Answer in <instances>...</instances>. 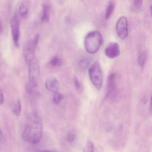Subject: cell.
Masks as SVG:
<instances>
[{"label": "cell", "instance_id": "obj_5", "mask_svg": "<svg viewBox=\"0 0 152 152\" xmlns=\"http://www.w3.org/2000/svg\"><path fill=\"white\" fill-rule=\"evenodd\" d=\"M36 46L33 40L30 41L25 44L23 48V55L27 65H29L36 59L35 50Z\"/></svg>", "mask_w": 152, "mask_h": 152}, {"label": "cell", "instance_id": "obj_16", "mask_svg": "<svg viewBox=\"0 0 152 152\" xmlns=\"http://www.w3.org/2000/svg\"><path fill=\"white\" fill-rule=\"evenodd\" d=\"M146 58V56L145 53H141L138 57V64L142 68L144 67L145 62Z\"/></svg>", "mask_w": 152, "mask_h": 152}, {"label": "cell", "instance_id": "obj_7", "mask_svg": "<svg viewBox=\"0 0 152 152\" xmlns=\"http://www.w3.org/2000/svg\"><path fill=\"white\" fill-rule=\"evenodd\" d=\"M10 25H11L12 36H13L14 42L17 46H18L19 35H20V30H19L20 23H19V18L17 15H15L12 18Z\"/></svg>", "mask_w": 152, "mask_h": 152}, {"label": "cell", "instance_id": "obj_15", "mask_svg": "<svg viewBox=\"0 0 152 152\" xmlns=\"http://www.w3.org/2000/svg\"><path fill=\"white\" fill-rule=\"evenodd\" d=\"M83 152H94V145L92 141H87L84 146Z\"/></svg>", "mask_w": 152, "mask_h": 152}, {"label": "cell", "instance_id": "obj_22", "mask_svg": "<svg viewBox=\"0 0 152 152\" xmlns=\"http://www.w3.org/2000/svg\"><path fill=\"white\" fill-rule=\"evenodd\" d=\"M75 85V88L79 91H80L82 90V86L81 85L80 82L77 77H75L74 79Z\"/></svg>", "mask_w": 152, "mask_h": 152}, {"label": "cell", "instance_id": "obj_21", "mask_svg": "<svg viewBox=\"0 0 152 152\" xmlns=\"http://www.w3.org/2000/svg\"><path fill=\"white\" fill-rule=\"evenodd\" d=\"M76 139V135L73 133H70L66 137V140L69 142H72Z\"/></svg>", "mask_w": 152, "mask_h": 152}, {"label": "cell", "instance_id": "obj_14", "mask_svg": "<svg viewBox=\"0 0 152 152\" xmlns=\"http://www.w3.org/2000/svg\"><path fill=\"white\" fill-rule=\"evenodd\" d=\"M22 110V105H21V103L19 99L17 101L15 104L14 105L13 107H12V111L13 113L16 115V116H19L21 113Z\"/></svg>", "mask_w": 152, "mask_h": 152}, {"label": "cell", "instance_id": "obj_27", "mask_svg": "<svg viewBox=\"0 0 152 152\" xmlns=\"http://www.w3.org/2000/svg\"><path fill=\"white\" fill-rule=\"evenodd\" d=\"M37 152H57L56 151H52V150H42V151H38Z\"/></svg>", "mask_w": 152, "mask_h": 152}, {"label": "cell", "instance_id": "obj_25", "mask_svg": "<svg viewBox=\"0 0 152 152\" xmlns=\"http://www.w3.org/2000/svg\"><path fill=\"white\" fill-rule=\"evenodd\" d=\"M39 35L38 34H36L33 41L34 43L36 46L38 45V42H39Z\"/></svg>", "mask_w": 152, "mask_h": 152}, {"label": "cell", "instance_id": "obj_11", "mask_svg": "<svg viewBox=\"0 0 152 152\" xmlns=\"http://www.w3.org/2000/svg\"><path fill=\"white\" fill-rule=\"evenodd\" d=\"M50 7L48 5H44L43 7L42 15L41 21L42 23L48 22L49 20V11Z\"/></svg>", "mask_w": 152, "mask_h": 152}, {"label": "cell", "instance_id": "obj_18", "mask_svg": "<svg viewBox=\"0 0 152 152\" xmlns=\"http://www.w3.org/2000/svg\"><path fill=\"white\" fill-rule=\"evenodd\" d=\"M80 66L83 69H85L88 68L90 64V61L88 58H83L80 61Z\"/></svg>", "mask_w": 152, "mask_h": 152}, {"label": "cell", "instance_id": "obj_23", "mask_svg": "<svg viewBox=\"0 0 152 152\" xmlns=\"http://www.w3.org/2000/svg\"><path fill=\"white\" fill-rule=\"evenodd\" d=\"M142 1H134V5L136 8L139 9L142 6Z\"/></svg>", "mask_w": 152, "mask_h": 152}, {"label": "cell", "instance_id": "obj_8", "mask_svg": "<svg viewBox=\"0 0 152 152\" xmlns=\"http://www.w3.org/2000/svg\"><path fill=\"white\" fill-rule=\"evenodd\" d=\"M120 46L117 42H111L105 49L106 56L110 58L117 57L120 54Z\"/></svg>", "mask_w": 152, "mask_h": 152}, {"label": "cell", "instance_id": "obj_6", "mask_svg": "<svg viewBox=\"0 0 152 152\" xmlns=\"http://www.w3.org/2000/svg\"><path fill=\"white\" fill-rule=\"evenodd\" d=\"M116 33L119 38L124 39L128 35V22L127 18L121 17L116 23Z\"/></svg>", "mask_w": 152, "mask_h": 152}, {"label": "cell", "instance_id": "obj_3", "mask_svg": "<svg viewBox=\"0 0 152 152\" xmlns=\"http://www.w3.org/2000/svg\"><path fill=\"white\" fill-rule=\"evenodd\" d=\"M89 76L92 84L98 90H99L103 84V72L99 62L93 63L89 69Z\"/></svg>", "mask_w": 152, "mask_h": 152}, {"label": "cell", "instance_id": "obj_28", "mask_svg": "<svg viewBox=\"0 0 152 152\" xmlns=\"http://www.w3.org/2000/svg\"><path fill=\"white\" fill-rule=\"evenodd\" d=\"M2 30H3V27H2V23L0 21V33L2 32Z\"/></svg>", "mask_w": 152, "mask_h": 152}, {"label": "cell", "instance_id": "obj_10", "mask_svg": "<svg viewBox=\"0 0 152 152\" xmlns=\"http://www.w3.org/2000/svg\"><path fill=\"white\" fill-rule=\"evenodd\" d=\"M45 86L48 90L56 93L57 92L59 88V83L58 81L55 78H49L45 82Z\"/></svg>", "mask_w": 152, "mask_h": 152}, {"label": "cell", "instance_id": "obj_20", "mask_svg": "<svg viewBox=\"0 0 152 152\" xmlns=\"http://www.w3.org/2000/svg\"><path fill=\"white\" fill-rule=\"evenodd\" d=\"M62 60L57 56H54L50 60V64L54 66H59L62 64Z\"/></svg>", "mask_w": 152, "mask_h": 152}, {"label": "cell", "instance_id": "obj_24", "mask_svg": "<svg viewBox=\"0 0 152 152\" xmlns=\"http://www.w3.org/2000/svg\"><path fill=\"white\" fill-rule=\"evenodd\" d=\"M4 97L3 91L0 88V105H2L4 103Z\"/></svg>", "mask_w": 152, "mask_h": 152}, {"label": "cell", "instance_id": "obj_2", "mask_svg": "<svg viewBox=\"0 0 152 152\" xmlns=\"http://www.w3.org/2000/svg\"><path fill=\"white\" fill-rule=\"evenodd\" d=\"M103 43V37L97 31L90 32L87 34L84 39V47L88 53H96Z\"/></svg>", "mask_w": 152, "mask_h": 152}, {"label": "cell", "instance_id": "obj_1", "mask_svg": "<svg viewBox=\"0 0 152 152\" xmlns=\"http://www.w3.org/2000/svg\"><path fill=\"white\" fill-rule=\"evenodd\" d=\"M43 133V124L40 116L37 113L31 114L22 134V138L26 142L35 144L39 142Z\"/></svg>", "mask_w": 152, "mask_h": 152}, {"label": "cell", "instance_id": "obj_17", "mask_svg": "<svg viewBox=\"0 0 152 152\" xmlns=\"http://www.w3.org/2000/svg\"><path fill=\"white\" fill-rule=\"evenodd\" d=\"M64 98L62 94L59 93L58 92H56L54 94V96H53V101L55 104H58L60 103L62 99Z\"/></svg>", "mask_w": 152, "mask_h": 152}, {"label": "cell", "instance_id": "obj_26", "mask_svg": "<svg viewBox=\"0 0 152 152\" xmlns=\"http://www.w3.org/2000/svg\"><path fill=\"white\" fill-rule=\"evenodd\" d=\"M2 132H1V129H0V148H1V145H2Z\"/></svg>", "mask_w": 152, "mask_h": 152}, {"label": "cell", "instance_id": "obj_9", "mask_svg": "<svg viewBox=\"0 0 152 152\" xmlns=\"http://www.w3.org/2000/svg\"><path fill=\"white\" fill-rule=\"evenodd\" d=\"M116 88V75L113 73L110 74L107 79L105 98L110 97L115 92Z\"/></svg>", "mask_w": 152, "mask_h": 152}, {"label": "cell", "instance_id": "obj_4", "mask_svg": "<svg viewBox=\"0 0 152 152\" xmlns=\"http://www.w3.org/2000/svg\"><path fill=\"white\" fill-rule=\"evenodd\" d=\"M28 66L29 83L34 86L38 87V80L40 74V66L39 62L36 58Z\"/></svg>", "mask_w": 152, "mask_h": 152}, {"label": "cell", "instance_id": "obj_13", "mask_svg": "<svg viewBox=\"0 0 152 152\" xmlns=\"http://www.w3.org/2000/svg\"><path fill=\"white\" fill-rule=\"evenodd\" d=\"M115 8V3L113 1H110L107 7L106 10L105 18L109 19L111 17Z\"/></svg>", "mask_w": 152, "mask_h": 152}, {"label": "cell", "instance_id": "obj_19", "mask_svg": "<svg viewBox=\"0 0 152 152\" xmlns=\"http://www.w3.org/2000/svg\"><path fill=\"white\" fill-rule=\"evenodd\" d=\"M28 9L27 6L25 4H22L19 7V13L22 16H24L28 13Z\"/></svg>", "mask_w": 152, "mask_h": 152}, {"label": "cell", "instance_id": "obj_12", "mask_svg": "<svg viewBox=\"0 0 152 152\" xmlns=\"http://www.w3.org/2000/svg\"><path fill=\"white\" fill-rule=\"evenodd\" d=\"M26 91L28 94L31 96H38L39 95V90H38V87L34 86L31 84L30 83H28L26 84Z\"/></svg>", "mask_w": 152, "mask_h": 152}]
</instances>
